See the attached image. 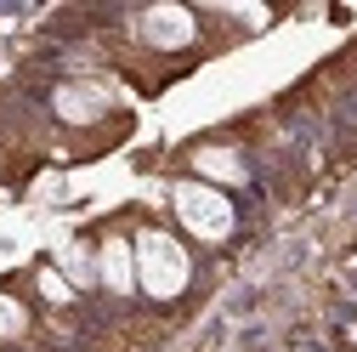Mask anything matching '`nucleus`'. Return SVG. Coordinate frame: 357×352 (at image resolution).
<instances>
[{
    "label": "nucleus",
    "instance_id": "obj_6",
    "mask_svg": "<svg viewBox=\"0 0 357 352\" xmlns=\"http://www.w3.org/2000/svg\"><path fill=\"white\" fill-rule=\"evenodd\" d=\"M193 170L204 176V182H244V154L210 142V148H193Z\"/></svg>",
    "mask_w": 357,
    "mask_h": 352
},
{
    "label": "nucleus",
    "instance_id": "obj_1",
    "mask_svg": "<svg viewBox=\"0 0 357 352\" xmlns=\"http://www.w3.org/2000/svg\"><path fill=\"white\" fill-rule=\"evenodd\" d=\"M130 256H137V284H142L153 301H176V295L188 290V279H193V261H188V250L176 244L170 233H159V228L137 233Z\"/></svg>",
    "mask_w": 357,
    "mask_h": 352
},
{
    "label": "nucleus",
    "instance_id": "obj_3",
    "mask_svg": "<svg viewBox=\"0 0 357 352\" xmlns=\"http://www.w3.org/2000/svg\"><path fill=\"white\" fill-rule=\"evenodd\" d=\"M137 29H142L148 46H159V52H182V46H193V34H199V23H193L188 6H148L137 17Z\"/></svg>",
    "mask_w": 357,
    "mask_h": 352
},
{
    "label": "nucleus",
    "instance_id": "obj_2",
    "mask_svg": "<svg viewBox=\"0 0 357 352\" xmlns=\"http://www.w3.org/2000/svg\"><path fill=\"white\" fill-rule=\"evenodd\" d=\"M176 216H182V228L193 233V239H204V244H221L233 233V199L221 193V188H210V182H176Z\"/></svg>",
    "mask_w": 357,
    "mask_h": 352
},
{
    "label": "nucleus",
    "instance_id": "obj_8",
    "mask_svg": "<svg viewBox=\"0 0 357 352\" xmlns=\"http://www.w3.org/2000/svg\"><path fill=\"white\" fill-rule=\"evenodd\" d=\"M68 273H74V284L97 279V273H91V261H85V250H68Z\"/></svg>",
    "mask_w": 357,
    "mask_h": 352
},
{
    "label": "nucleus",
    "instance_id": "obj_4",
    "mask_svg": "<svg viewBox=\"0 0 357 352\" xmlns=\"http://www.w3.org/2000/svg\"><path fill=\"white\" fill-rule=\"evenodd\" d=\"M97 279H102L114 295H130V290H137V256H130L125 239H102V250H97Z\"/></svg>",
    "mask_w": 357,
    "mask_h": 352
},
{
    "label": "nucleus",
    "instance_id": "obj_7",
    "mask_svg": "<svg viewBox=\"0 0 357 352\" xmlns=\"http://www.w3.org/2000/svg\"><path fill=\"white\" fill-rule=\"evenodd\" d=\"M29 330V313H23V301L17 295H0V341H17Z\"/></svg>",
    "mask_w": 357,
    "mask_h": 352
},
{
    "label": "nucleus",
    "instance_id": "obj_9",
    "mask_svg": "<svg viewBox=\"0 0 357 352\" xmlns=\"http://www.w3.org/2000/svg\"><path fill=\"white\" fill-rule=\"evenodd\" d=\"M40 290H46V295H52V301H68V284H63V279H57V273H40Z\"/></svg>",
    "mask_w": 357,
    "mask_h": 352
},
{
    "label": "nucleus",
    "instance_id": "obj_5",
    "mask_svg": "<svg viewBox=\"0 0 357 352\" xmlns=\"http://www.w3.org/2000/svg\"><path fill=\"white\" fill-rule=\"evenodd\" d=\"M57 114L63 119H74V125H91L97 114H108V91H102V85H63V91H57Z\"/></svg>",
    "mask_w": 357,
    "mask_h": 352
}]
</instances>
